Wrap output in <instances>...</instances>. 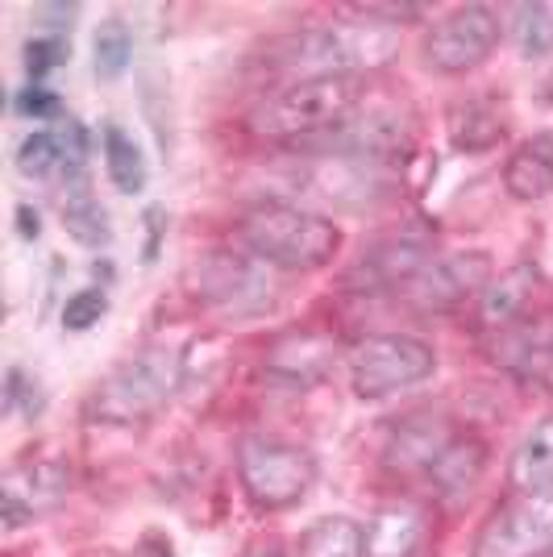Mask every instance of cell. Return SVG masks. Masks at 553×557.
<instances>
[{
	"label": "cell",
	"mask_w": 553,
	"mask_h": 557,
	"mask_svg": "<svg viewBox=\"0 0 553 557\" xmlns=\"http://www.w3.org/2000/svg\"><path fill=\"white\" fill-rule=\"evenodd\" d=\"M242 557H283L275 549V545H258V549H250V554H242Z\"/></svg>",
	"instance_id": "36"
},
{
	"label": "cell",
	"mask_w": 553,
	"mask_h": 557,
	"mask_svg": "<svg viewBox=\"0 0 553 557\" xmlns=\"http://www.w3.org/2000/svg\"><path fill=\"white\" fill-rule=\"evenodd\" d=\"M142 225H146V246H142V262L150 267L162 250V237H167V209L162 205H150L142 212Z\"/></svg>",
	"instance_id": "34"
},
{
	"label": "cell",
	"mask_w": 553,
	"mask_h": 557,
	"mask_svg": "<svg viewBox=\"0 0 553 557\" xmlns=\"http://www.w3.org/2000/svg\"><path fill=\"white\" fill-rule=\"evenodd\" d=\"M67 54H71L67 38H47V34H34V38L25 42V75H29V84H42V79H47L50 71L59 67Z\"/></svg>",
	"instance_id": "30"
},
{
	"label": "cell",
	"mask_w": 553,
	"mask_h": 557,
	"mask_svg": "<svg viewBox=\"0 0 553 557\" xmlns=\"http://www.w3.org/2000/svg\"><path fill=\"white\" fill-rule=\"evenodd\" d=\"M38 29L47 34V38H67L75 17H79V4H38Z\"/></svg>",
	"instance_id": "33"
},
{
	"label": "cell",
	"mask_w": 553,
	"mask_h": 557,
	"mask_svg": "<svg viewBox=\"0 0 553 557\" xmlns=\"http://www.w3.org/2000/svg\"><path fill=\"white\" fill-rule=\"evenodd\" d=\"M537 287H541V271L532 262H512L504 275L491 278L483 292H479V300L470 304V325H475V333L491 337L500 329L516 325L532 308Z\"/></svg>",
	"instance_id": "15"
},
{
	"label": "cell",
	"mask_w": 553,
	"mask_h": 557,
	"mask_svg": "<svg viewBox=\"0 0 553 557\" xmlns=\"http://www.w3.org/2000/svg\"><path fill=\"white\" fill-rule=\"evenodd\" d=\"M17 171L25 180H50L54 171H67V150L59 129H34L17 146Z\"/></svg>",
	"instance_id": "27"
},
{
	"label": "cell",
	"mask_w": 553,
	"mask_h": 557,
	"mask_svg": "<svg viewBox=\"0 0 553 557\" xmlns=\"http://www.w3.org/2000/svg\"><path fill=\"white\" fill-rule=\"evenodd\" d=\"M13 109L22 116H34V121H47L63 109V100H59V92H50L47 84H25L22 92L13 96Z\"/></svg>",
	"instance_id": "32"
},
{
	"label": "cell",
	"mask_w": 553,
	"mask_h": 557,
	"mask_svg": "<svg viewBox=\"0 0 553 557\" xmlns=\"http://www.w3.org/2000/svg\"><path fill=\"white\" fill-rule=\"evenodd\" d=\"M400 54V29L362 9L346 17L308 25L300 34L283 38L275 50V67L292 71L296 79H324V75H367L388 67Z\"/></svg>",
	"instance_id": "1"
},
{
	"label": "cell",
	"mask_w": 553,
	"mask_h": 557,
	"mask_svg": "<svg viewBox=\"0 0 553 557\" xmlns=\"http://www.w3.org/2000/svg\"><path fill=\"white\" fill-rule=\"evenodd\" d=\"M13 221H17V233H22V242H38V237H42V212L34 209V205H17Z\"/></svg>",
	"instance_id": "35"
},
{
	"label": "cell",
	"mask_w": 553,
	"mask_h": 557,
	"mask_svg": "<svg viewBox=\"0 0 553 557\" xmlns=\"http://www.w3.org/2000/svg\"><path fill=\"white\" fill-rule=\"evenodd\" d=\"M487 358L512 371L516 379H537L545 383L553 367V312H525L516 325L500 329L487 337Z\"/></svg>",
	"instance_id": "13"
},
{
	"label": "cell",
	"mask_w": 553,
	"mask_h": 557,
	"mask_svg": "<svg viewBox=\"0 0 553 557\" xmlns=\"http://www.w3.org/2000/svg\"><path fill=\"white\" fill-rule=\"evenodd\" d=\"M237 483L258 511H287L317 487V458L296 442L250 433L237 445Z\"/></svg>",
	"instance_id": "5"
},
{
	"label": "cell",
	"mask_w": 553,
	"mask_h": 557,
	"mask_svg": "<svg viewBox=\"0 0 553 557\" xmlns=\"http://www.w3.org/2000/svg\"><path fill=\"white\" fill-rule=\"evenodd\" d=\"M454 442V429L441 417H408L395 424V433L388 437V449H383V462L395 474H429V466L438 462V454Z\"/></svg>",
	"instance_id": "18"
},
{
	"label": "cell",
	"mask_w": 553,
	"mask_h": 557,
	"mask_svg": "<svg viewBox=\"0 0 553 557\" xmlns=\"http://www.w3.org/2000/svg\"><path fill=\"white\" fill-rule=\"evenodd\" d=\"M17 408L34 420L42 412V392L22 367H9V374H4V412H17Z\"/></svg>",
	"instance_id": "31"
},
{
	"label": "cell",
	"mask_w": 553,
	"mask_h": 557,
	"mask_svg": "<svg viewBox=\"0 0 553 557\" xmlns=\"http://www.w3.org/2000/svg\"><path fill=\"white\" fill-rule=\"evenodd\" d=\"M333 362H337V342L321 329L279 333L275 342L267 346V354H262V371L279 379V383H292V387L321 383L324 374L333 371Z\"/></svg>",
	"instance_id": "14"
},
{
	"label": "cell",
	"mask_w": 553,
	"mask_h": 557,
	"mask_svg": "<svg viewBox=\"0 0 553 557\" xmlns=\"http://www.w3.org/2000/svg\"><path fill=\"white\" fill-rule=\"evenodd\" d=\"M71 491V466L63 458H38V462H17L4 470L0 479V516L4 529L17 533L29 520L50 516L67 499Z\"/></svg>",
	"instance_id": "11"
},
{
	"label": "cell",
	"mask_w": 553,
	"mask_h": 557,
	"mask_svg": "<svg viewBox=\"0 0 553 557\" xmlns=\"http://www.w3.org/2000/svg\"><path fill=\"white\" fill-rule=\"evenodd\" d=\"M504 138V121L495 109H487L483 100H466L450 109V141L462 154H483Z\"/></svg>",
	"instance_id": "24"
},
{
	"label": "cell",
	"mask_w": 553,
	"mask_h": 557,
	"mask_svg": "<svg viewBox=\"0 0 553 557\" xmlns=\"http://www.w3.org/2000/svg\"><path fill=\"white\" fill-rule=\"evenodd\" d=\"M500 34H504V25H500L495 9H487V4L450 9L425 34V47H420L425 67L438 75H466V71L483 67L500 47Z\"/></svg>",
	"instance_id": "9"
},
{
	"label": "cell",
	"mask_w": 553,
	"mask_h": 557,
	"mask_svg": "<svg viewBox=\"0 0 553 557\" xmlns=\"http://www.w3.org/2000/svg\"><path fill=\"white\" fill-rule=\"evenodd\" d=\"M504 187L512 200L520 205H537L553 191V134L541 129L525 138L504 163Z\"/></svg>",
	"instance_id": "20"
},
{
	"label": "cell",
	"mask_w": 553,
	"mask_h": 557,
	"mask_svg": "<svg viewBox=\"0 0 553 557\" xmlns=\"http://www.w3.org/2000/svg\"><path fill=\"white\" fill-rule=\"evenodd\" d=\"M184 387V354L167 346H146L121 358L88 395V417L100 424H142Z\"/></svg>",
	"instance_id": "4"
},
{
	"label": "cell",
	"mask_w": 553,
	"mask_h": 557,
	"mask_svg": "<svg viewBox=\"0 0 553 557\" xmlns=\"http://www.w3.org/2000/svg\"><path fill=\"white\" fill-rule=\"evenodd\" d=\"M362 104H367V79L358 75L292 79L287 88L262 96L254 104L246 113V129L262 141L333 138Z\"/></svg>",
	"instance_id": "2"
},
{
	"label": "cell",
	"mask_w": 553,
	"mask_h": 557,
	"mask_svg": "<svg viewBox=\"0 0 553 557\" xmlns=\"http://www.w3.org/2000/svg\"><path fill=\"white\" fill-rule=\"evenodd\" d=\"M367 557H420L429 541V511L413 499L383 504L367 520Z\"/></svg>",
	"instance_id": "16"
},
{
	"label": "cell",
	"mask_w": 553,
	"mask_h": 557,
	"mask_svg": "<svg viewBox=\"0 0 553 557\" xmlns=\"http://www.w3.org/2000/svg\"><path fill=\"white\" fill-rule=\"evenodd\" d=\"M512 42L525 59H545L553 50V9L550 4H516L512 9Z\"/></svg>",
	"instance_id": "28"
},
{
	"label": "cell",
	"mask_w": 553,
	"mask_h": 557,
	"mask_svg": "<svg viewBox=\"0 0 553 557\" xmlns=\"http://www.w3.org/2000/svg\"><path fill=\"white\" fill-rule=\"evenodd\" d=\"M425 262H433V258L420 242H408V237L404 242H379L374 250H367L354 262V271L346 275V287L362 292V296L367 292H400Z\"/></svg>",
	"instance_id": "17"
},
{
	"label": "cell",
	"mask_w": 553,
	"mask_h": 557,
	"mask_svg": "<svg viewBox=\"0 0 553 557\" xmlns=\"http://www.w3.org/2000/svg\"><path fill=\"white\" fill-rule=\"evenodd\" d=\"M487 462H491V449H487L483 437L475 433H454V442L438 454V462L429 466V487L445 495V499H462L483 483Z\"/></svg>",
	"instance_id": "19"
},
{
	"label": "cell",
	"mask_w": 553,
	"mask_h": 557,
	"mask_svg": "<svg viewBox=\"0 0 553 557\" xmlns=\"http://www.w3.org/2000/svg\"><path fill=\"white\" fill-rule=\"evenodd\" d=\"M491 258L470 250V255H445L433 258L416 271L404 287L400 300L420 308V312H458L466 304L479 300L487 283H491Z\"/></svg>",
	"instance_id": "10"
},
{
	"label": "cell",
	"mask_w": 553,
	"mask_h": 557,
	"mask_svg": "<svg viewBox=\"0 0 553 557\" xmlns=\"http://www.w3.org/2000/svg\"><path fill=\"white\" fill-rule=\"evenodd\" d=\"M470 557H553V483L516 491L491 511Z\"/></svg>",
	"instance_id": "8"
},
{
	"label": "cell",
	"mask_w": 553,
	"mask_h": 557,
	"mask_svg": "<svg viewBox=\"0 0 553 557\" xmlns=\"http://www.w3.org/2000/svg\"><path fill=\"white\" fill-rule=\"evenodd\" d=\"M237 237L275 271H321L342 255V230L300 205H258L242 216Z\"/></svg>",
	"instance_id": "3"
},
{
	"label": "cell",
	"mask_w": 553,
	"mask_h": 557,
	"mask_svg": "<svg viewBox=\"0 0 553 557\" xmlns=\"http://www.w3.org/2000/svg\"><path fill=\"white\" fill-rule=\"evenodd\" d=\"M507 483H512V491H532L553 483V412L537 420L525 433V442L516 445L512 466H507Z\"/></svg>",
	"instance_id": "21"
},
{
	"label": "cell",
	"mask_w": 553,
	"mask_h": 557,
	"mask_svg": "<svg viewBox=\"0 0 553 557\" xmlns=\"http://www.w3.org/2000/svg\"><path fill=\"white\" fill-rule=\"evenodd\" d=\"M192 292L212 312L246 321V317H262V312L275 308L279 271L271 262H262L258 255H250V250L221 246V250H208L192 267Z\"/></svg>",
	"instance_id": "6"
},
{
	"label": "cell",
	"mask_w": 553,
	"mask_h": 557,
	"mask_svg": "<svg viewBox=\"0 0 553 557\" xmlns=\"http://www.w3.org/2000/svg\"><path fill=\"white\" fill-rule=\"evenodd\" d=\"M134 63V34H130V25L121 22V17H109V22H100L93 38V71L96 79H105V84H113L121 79L125 71Z\"/></svg>",
	"instance_id": "26"
},
{
	"label": "cell",
	"mask_w": 553,
	"mask_h": 557,
	"mask_svg": "<svg viewBox=\"0 0 553 557\" xmlns=\"http://www.w3.org/2000/svg\"><path fill=\"white\" fill-rule=\"evenodd\" d=\"M105 317H109V292L105 287H84V292H71L63 300V329L67 333H88Z\"/></svg>",
	"instance_id": "29"
},
{
	"label": "cell",
	"mask_w": 553,
	"mask_h": 557,
	"mask_svg": "<svg viewBox=\"0 0 553 557\" xmlns=\"http://www.w3.org/2000/svg\"><path fill=\"white\" fill-rule=\"evenodd\" d=\"M300 557H367L362 524L349 516H324L300 536Z\"/></svg>",
	"instance_id": "25"
},
{
	"label": "cell",
	"mask_w": 553,
	"mask_h": 557,
	"mask_svg": "<svg viewBox=\"0 0 553 557\" xmlns=\"http://www.w3.org/2000/svg\"><path fill=\"white\" fill-rule=\"evenodd\" d=\"M416 121L413 113L400 104V109H358L346 125L333 134V146L346 150L354 159H370V163H392V159H408L416 141Z\"/></svg>",
	"instance_id": "12"
},
{
	"label": "cell",
	"mask_w": 553,
	"mask_h": 557,
	"mask_svg": "<svg viewBox=\"0 0 553 557\" xmlns=\"http://www.w3.org/2000/svg\"><path fill=\"white\" fill-rule=\"evenodd\" d=\"M346 367L358 399H388L433 379L438 349L413 333H370L362 342H354Z\"/></svg>",
	"instance_id": "7"
},
{
	"label": "cell",
	"mask_w": 553,
	"mask_h": 557,
	"mask_svg": "<svg viewBox=\"0 0 553 557\" xmlns=\"http://www.w3.org/2000/svg\"><path fill=\"white\" fill-rule=\"evenodd\" d=\"M63 230L71 233V242L75 246H84V250H100V246H109V212L100 209V200H96L93 191H88V180L79 175V180H67V196H63Z\"/></svg>",
	"instance_id": "22"
},
{
	"label": "cell",
	"mask_w": 553,
	"mask_h": 557,
	"mask_svg": "<svg viewBox=\"0 0 553 557\" xmlns=\"http://www.w3.org/2000/svg\"><path fill=\"white\" fill-rule=\"evenodd\" d=\"M545 387L553 392V367H550V374H545Z\"/></svg>",
	"instance_id": "37"
},
{
	"label": "cell",
	"mask_w": 553,
	"mask_h": 557,
	"mask_svg": "<svg viewBox=\"0 0 553 557\" xmlns=\"http://www.w3.org/2000/svg\"><path fill=\"white\" fill-rule=\"evenodd\" d=\"M100 150H105V171L121 196H142L146 191V154L134 141V134H125L116 121H105L100 129Z\"/></svg>",
	"instance_id": "23"
}]
</instances>
